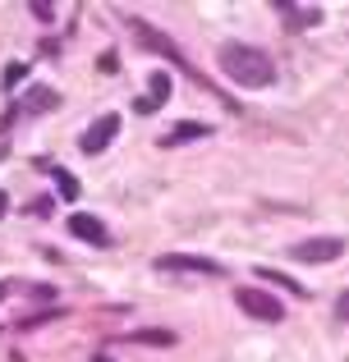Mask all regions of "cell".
I'll return each mask as SVG.
<instances>
[{"label": "cell", "instance_id": "6da1fadb", "mask_svg": "<svg viewBox=\"0 0 349 362\" xmlns=\"http://www.w3.org/2000/svg\"><path fill=\"white\" fill-rule=\"evenodd\" d=\"M216 64H221V74L230 83H239V88H267V83L276 78L271 55L258 51V46H248V42H225L221 51H216Z\"/></svg>", "mask_w": 349, "mask_h": 362}, {"label": "cell", "instance_id": "7a4b0ae2", "mask_svg": "<svg viewBox=\"0 0 349 362\" xmlns=\"http://www.w3.org/2000/svg\"><path fill=\"white\" fill-rule=\"evenodd\" d=\"M129 28H134V37H138V46H147V51H156V55H166V60H171V64H184V74H193V78L198 83H202V88H207V78H202V74H198L193 69V64H188V55L184 51H179V46L171 42V37H166L161 33V28H152V23H138V18H134V23H129Z\"/></svg>", "mask_w": 349, "mask_h": 362}, {"label": "cell", "instance_id": "3957f363", "mask_svg": "<svg viewBox=\"0 0 349 362\" xmlns=\"http://www.w3.org/2000/svg\"><path fill=\"white\" fill-rule=\"evenodd\" d=\"M234 303H239L248 317H258V321H285V308H280V303L271 298L267 289H253V284H244V289H234Z\"/></svg>", "mask_w": 349, "mask_h": 362}, {"label": "cell", "instance_id": "277c9868", "mask_svg": "<svg viewBox=\"0 0 349 362\" xmlns=\"http://www.w3.org/2000/svg\"><path fill=\"white\" fill-rule=\"evenodd\" d=\"M156 271H188V275H207V280H216V275H225V266H221V262H212V257L166 252V257H156Z\"/></svg>", "mask_w": 349, "mask_h": 362}, {"label": "cell", "instance_id": "5b68a950", "mask_svg": "<svg viewBox=\"0 0 349 362\" xmlns=\"http://www.w3.org/2000/svg\"><path fill=\"white\" fill-rule=\"evenodd\" d=\"M115 133H120V115H101V119H92V124H88V133H83L79 147L88 151V156H101V151L115 142Z\"/></svg>", "mask_w": 349, "mask_h": 362}, {"label": "cell", "instance_id": "8992f818", "mask_svg": "<svg viewBox=\"0 0 349 362\" xmlns=\"http://www.w3.org/2000/svg\"><path fill=\"white\" fill-rule=\"evenodd\" d=\"M290 252H294V262H313V266H322V262H336V257L345 252V243H341V239H304V243L290 247Z\"/></svg>", "mask_w": 349, "mask_h": 362}, {"label": "cell", "instance_id": "52a82bcc", "mask_svg": "<svg viewBox=\"0 0 349 362\" xmlns=\"http://www.w3.org/2000/svg\"><path fill=\"white\" fill-rule=\"evenodd\" d=\"M69 234H74V239H83V243H92V247H110V230L97 221V216H88V211H74L69 216Z\"/></svg>", "mask_w": 349, "mask_h": 362}, {"label": "cell", "instance_id": "ba28073f", "mask_svg": "<svg viewBox=\"0 0 349 362\" xmlns=\"http://www.w3.org/2000/svg\"><path fill=\"white\" fill-rule=\"evenodd\" d=\"M166 97H171V74H166V69H152L147 92H143V101H134V110H138V115H152V110L166 106Z\"/></svg>", "mask_w": 349, "mask_h": 362}, {"label": "cell", "instance_id": "9c48e42d", "mask_svg": "<svg viewBox=\"0 0 349 362\" xmlns=\"http://www.w3.org/2000/svg\"><path fill=\"white\" fill-rule=\"evenodd\" d=\"M207 133H212V124H202V119H179L175 129H166V133H161V147H179V142L207 138Z\"/></svg>", "mask_w": 349, "mask_h": 362}, {"label": "cell", "instance_id": "30bf717a", "mask_svg": "<svg viewBox=\"0 0 349 362\" xmlns=\"http://www.w3.org/2000/svg\"><path fill=\"white\" fill-rule=\"evenodd\" d=\"M276 9L290 18V28H294V33H304V28H317V23H322V9H317V5H285V0H280Z\"/></svg>", "mask_w": 349, "mask_h": 362}, {"label": "cell", "instance_id": "8fae6325", "mask_svg": "<svg viewBox=\"0 0 349 362\" xmlns=\"http://www.w3.org/2000/svg\"><path fill=\"white\" fill-rule=\"evenodd\" d=\"M55 106H60V97H55V88H33V92L23 97V110H28V115H37V110L46 115V110H55Z\"/></svg>", "mask_w": 349, "mask_h": 362}, {"label": "cell", "instance_id": "7c38bea8", "mask_svg": "<svg viewBox=\"0 0 349 362\" xmlns=\"http://www.w3.org/2000/svg\"><path fill=\"white\" fill-rule=\"evenodd\" d=\"M258 280H267V284H280V289H290L294 298H308V289L304 284H294L290 275H280V271H271V266H258Z\"/></svg>", "mask_w": 349, "mask_h": 362}, {"label": "cell", "instance_id": "4fadbf2b", "mask_svg": "<svg viewBox=\"0 0 349 362\" xmlns=\"http://www.w3.org/2000/svg\"><path fill=\"white\" fill-rule=\"evenodd\" d=\"M129 339H134V344H175L171 330H134Z\"/></svg>", "mask_w": 349, "mask_h": 362}, {"label": "cell", "instance_id": "5bb4252c", "mask_svg": "<svg viewBox=\"0 0 349 362\" xmlns=\"http://www.w3.org/2000/svg\"><path fill=\"white\" fill-rule=\"evenodd\" d=\"M55 184H60V197H69V202H79V193H83V188H79V179H74V175H64V170H55Z\"/></svg>", "mask_w": 349, "mask_h": 362}, {"label": "cell", "instance_id": "9a60e30c", "mask_svg": "<svg viewBox=\"0 0 349 362\" xmlns=\"http://www.w3.org/2000/svg\"><path fill=\"white\" fill-rule=\"evenodd\" d=\"M97 69H101V74H115V69H120V55H115V51H101V55H97Z\"/></svg>", "mask_w": 349, "mask_h": 362}, {"label": "cell", "instance_id": "2e32d148", "mask_svg": "<svg viewBox=\"0 0 349 362\" xmlns=\"http://www.w3.org/2000/svg\"><path fill=\"white\" fill-rule=\"evenodd\" d=\"M28 9H33V18H42V23H51V18H55V5H46V0H33Z\"/></svg>", "mask_w": 349, "mask_h": 362}, {"label": "cell", "instance_id": "e0dca14e", "mask_svg": "<svg viewBox=\"0 0 349 362\" xmlns=\"http://www.w3.org/2000/svg\"><path fill=\"white\" fill-rule=\"evenodd\" d=\"M28 211H33V216H51V197H33V202H28Z\"/></svg>", "mask_w": 349, "mask_h": 362}, {"label": "cell", "instance_id": "ac0fdd59", "mask_svg": "<svg viewBox=\"0 0 349 362\" xmlns=\"http://www.w3.org/2000/svg\"><path fill=\"white\" fill-rule=\"evenodd\" d=\"M336 317H341V321H349V289L341 293V298H336Z\"/></svg>", "mask_w": 349, "mask_h": 362}, {"label": "cell", "instance_id": "d6986e66", "mask_svg": "<svg viewBox=\"0 0 349 362\" xmlns=\"http://www.w3.org/2000/svg\"><path fill=\"white\" fill-rule=\"evenodd\" d=\"M23 74H28V69H23V64H9V74H5V83H9V88H14V83H18V78H23Z\"/></svg>", "mask_w": 349, "mask_h": 362}, {"label": "cell", "instance_id": "ffe728a7", "mask_svg": "<svg viewBox=\"0 0 349 362\" xmlns=\"http://www.w3.org/2000/svg\"><path fill=\"white\" fill-rule=\"evenodd\" d=\"M9 211V197H5V188H0V216H5Z\"/></svg>", "mask_w": 349, "mask_h": 362}, {"label": "cell", "instance_id": "44dd1931", "mask_svg": "<svg viewBox=\"0 0 349 362\" xmlns=\"http://www.w3.org/2000/svg\"><path fill=\"white\" fill-rule=\"evenodd\" d=\"M5 293H9V284H0V303H5Z\"/></svg>", "mask_w": 349, "mask_h": 362}, {"label": "cell", "instance_id": "7402d4cb", "mask_svg": "<svg viewBox=\"0 0 349 362\" xmlns=\"http://www.w3.org/2000/svg\"><path fill=\"white\" fill-rule=\"evenodd\" d=\"M92 362H110V358H92Z\"/></svg>", "mask_w": 349, "mask_h": 362}]
</instances>
